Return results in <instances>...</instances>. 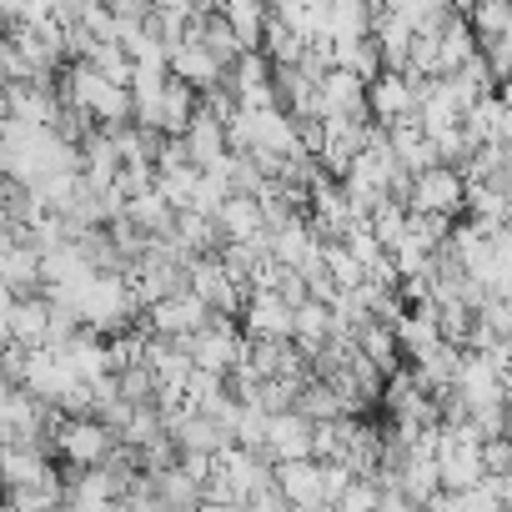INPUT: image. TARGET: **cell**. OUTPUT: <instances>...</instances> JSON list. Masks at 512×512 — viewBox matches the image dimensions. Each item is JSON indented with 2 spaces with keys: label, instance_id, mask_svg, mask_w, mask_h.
I'll return each mask as SVG.
<instances>
[{
  "label": "cell",
  "instance_id": "d4e9b609",
  "mask_svg": "<svg viewBox=\"0 0 512 512\" xmlns=\"http://www.w3.org/2000/svg\"><path fill=\"white\" fill-rule=\"evenodd\" d=\"M0 31H6V11H0Z\"/></svg>",
  "mask_w": 512,
  "mask_h": 512
},
{
  "label": "cell",
  "instance_id": "484cf974",
  "mask_svg": "<svg viewBox=\"0 0 512 512\" xmlns=\"http://www.w3.org/2000/svg\"><path fill=\"white\" fill-rule=\"evenodd\" d=\"M116 6H126V0H111V11H116Z\"/></svg>",
  "mask_w": 512,
  "mask_h": 512
},
{
  "label": "cell",
  "instance_id": "277c9868",
  "mask_svg": "<svg viewBox=\"0 0 512 512\" xmlns=\"http://www.w3.org/2000/svg\"><path fill=\"white\" fill-rule=\"evenodd\" d=\"M186 292L191 297H201L211 312H221V317H236V307H241V282H231V272L221 267V256L216 251H201V256H191L186 262Z\"/></svg>",
  "mask_w": 512,
  "mask_h": 512
},
{
  "label": "cell",
  "instance_id": "52a82bcc",
  "mask_svg": "<svg viewBox=\"0 0 512 512\" xmlns=\"http://www.w3.org/2000/svg\"><path fill=\"white\" fill-rule=\"evenodd\" d=\"M262 457H267V462H287V457H312V417H302L297 407L267 412V437H262Z\"/></svg>",
  "mask_w": 512,
  "mask_h": 512
},
{
  "label": "cell",
  "instance_id": "9c48e42d",
  "mask_svg": "<svg viewBox=\"0 0 512 512\" xmlns=\"http://www.w3.org/2000/svg\"><path fill=\"white\" fill-rule=\"evenodd\" d=\"M216 231L231 236V241H256V236H267V216H262V201H256L251 191H226L211 211Z\"/></svg>",
  "mask_w": 512,
  "mask_h": 512
},
{
  "label": "cell",
  "instance_id": "7c38bea8",
  "mask_svg": "<svg viewBox=\"0 0 512 512\" xmlns=\"http://www.w3.org/2000/svg\"><path fill=\"white\" fill-rule=\"evenodd\" d=\"M181 141H186L191 166H211L221 151H231V146H226V121H221V116H211V111H201V106L191 111V121H186Z\"/></svg>",
  "mask_w": 512,
  "mask_h": 512
},
{
  "label": "cell",
  "instance_id": "cb8c5ba5",
  "mask_svg": "<svg viewBox=\"0 0 512 512\" xmlns=\"http://www.w3.org/2000/svg\"><path fill=\"white\" fill-rule=\"evenodd\" d=\"M11 302H16V292L6 287V277H0V317H6V307H11Z\"/></svg>",
  "mask_w": 512,
  "mask_h": 512
},
{
  "label": "cell",
  "instance_id": "7402d4cb",
  "mask_svg": "<svg viewBox=\"0 0 512 512\" xmlns=\"http://www.w3.org/2000/svg\"><path fill=\"white\" fill-rule=\"evenodd\" d=\"M377 497H382L377 477H362V472H352V482L337 492V507H342V512H372V507H377Z\"/></svg>",
  "mask_w": 512,
  "mask_h": 512
},
{
  "label": "cell",
  "instance_id": "e0dca14e",
  "mask_svg": "<svg viewBox=\"0 0 512 512\" xmlns=\"http://www.w3.org/2000/svg\"><path fill=\"white\" fill-rule=\"evenodd\" d=\"M216 11H221L226 26L236 31V41H241L246 51H256V41H262V26H267V16H272L267 0H221Z\"/></svg>",
  "mask_w": 512,
  "mask_h": 512
},
{
  "label": "cell",
  "instance_id": "8fae6325",
  "mask_svg": "<svg viewBox=\"0 0 512 512\" xmlns=\"http://www.w3.org/2000/svg\"><path fill=\"white\" fill-rule=\"evenodd\" d=\"M272 477H277L287 507H322V462H317V457L272 462Z\"/></svg>",
  "mask_w": 512,
  "mask_h": 512
},
{
  "label": "cell",
  "instance_id": "9a60e30c",
  "mask_svg": "<svg viewBox=\"0 0 512 512\" xmlns=\"http://www.w3.org/2000/svg\"><path fill=\"white\" fill-rule=\"evenodd\" d=\"M121 216H126L131 226H141L146 236H161V231H171V216H176V206H171V201H166L156 186H146V191H131V196H126Z\"/></svg>",
  "mask_w": 512,
  "mask_h": 512
},
{
  "label": "cell",
  "instance_id": "ba28073f",
  "mask_svg": "<svg viewBox=\"0 0 512 512\" xmlns=\"http://www.w3.org/2000/svg\"><path fill=\"white\" fill-rule=\"evenodd\" d=\"M166 71H171L176 81H186L191 91H211V86L221 81V71H226V66H221V61H216L196 36H181V41H171V46H166Z\"/></svg>",
  "mask_w": 512,
  "mask_h": 512
},
{
  "label": "cell",
  "instance_id": "5b68a950",
  "mask_svg": "<svg viewBox=\"0 0 512 512\" xmlns=\"http://www.w3.org/2000/svg\"><path fill=\"white\" fill-rule=\"evenodd\" d=\"M317 116H347V121H367V81L347 66H327L317 81Z\"/></svg>",
  "mask_w": 512,
  "mask_h": 512
},
{
  "label": "cell",
  "instance_id": "3957f363",
  "mask_svg": "<svg viewBox=\"0 0 512 512\" xmlns=\"http://www.w3.org/2000/svg\"><path fill=\"white\" fill-rule=\"evenodd\" d=\"M206 317H211V307L201 297H191L186 287H176V292H166V297H156L136 312V322L156 337H191Z\"/></svg>",
  "mask_w": 512,
  "mask_h": 512
},
{
  "label": "cell",
  "instance_id": "8992f818",
  "mask_svg": "<svg viewBox=\"0 0 512 512\" xmlns=\"http://www.w3.org/2000/svg\"><path fill=\"white\" fill-rule=\"evenodd\" d=\"M412 111H417V86H412V76L397 71V66H382V71L367 81V116H372L377 126H387V121L412 116Z\"/></svg>",
  "mask_w": 512,
  "mask_h": 512
},
{
  "label": "cell",
  "instance_id": "ffe728a7",
  "mask_svg": "<svg viewBox=\"0 0 512 512\" xmlns=\"http://www.w3.org/2000/svg\"><path fill=\"white\" fill-rule=\"evenodd\" d=\"M372 16V0H327V36H367Z\"/></svg>",
  "mask_w": 512,
  "mask_h": 512
},
{
  "label": "cell",
  "instance_id": "7a4b0ae2",
  "mask_svg": "<svg viewBox=\"0 0 512 512\" xmlns=\"http://www.w3.org/2000/svg\"><path fill=\"white\" fill-rule=\"evenodd\" d=\"M402 201L412 211H437V216H457L462 211V171L452 161H432L422 171H412Z\"/></svg>",
  "mask_w": 512,
  "mask_h": 512
},
{
  "label": "cell",
  "instance_id": "6da1fadb",
  "mask_svg": "<svg viewBox=\"0 0 512 512\" xmlns=\"http://www.w3.org/2000/svg\"><path fill=\"white\" fill-rule=\"evenodd\" d=\"M111 447H116V432H111L96 412H86V417H61L56 432H51V457L66 462V467H101Z\"/></svg>",
  "mask_w": 512,
  "mask_h": 512
},
{
  "label": "cell",
  "instance_id": "2e32d148",
  "mask_svg": "<svg viewBox=\"0 0 512 512\" xmlns=\"http://www.w3.org/2000/svg\"><path fill=\"white\" fill-rule=\"evenodd\" d=\"M0 277H6V287L21 297V292H41V251L16 236V246L6 251V262H0Z\"/></svg>",
  "mask_w": 512,
  "mask_h": 512
},
{
  "label": "cell",
  "instance_id": "603a6c76",
  "mask_svg": "<svg viewBox=\"0 0 512 512\" xmlns=\"http://www.w3.org/2000/svg\"><path fill=\"white\" fill-rule=\"evenodd\" d=\"M477 452H482V472H512V442H507V432L482 437Z\"/></svg>",
  "mask_w": 512,
  "mask_h": 512
},
{
  "label": "cell",
  "instance_id": "30bf717a",
  "mask_svg": "<svg viewBox=\"0 0 512 512\" xmlns=\"http://www.w3.org/2000/svg\"><path fill=\"white\" fill-rule=\"evenodd\" d=\"M462 131L472 136V146H477V141H512V116H507L502 86L482 91V96L462 111Z\"/></svg>",
  "mask_w": 512,
  "mask_h": 512
},
{
  "label": "cell",
  "instance_id": "d6986e66",
  "mask_svg": "<svg viewBox=\"0 0 512 512\" xmlns=\"http://www.w3.org/2000/svg\"><path fill=\"white\" fill-rule=\"evenodd\" d=\"M256 51H262L272 66H297L302 61V51H307V41L282 21V16H267V26H262V41H256Z\"/></svg>",
  "mask_w": 512,
  "mask_h": 512
},
{
  "label": "cell",
  "instance_id": "5bb4252c",
  "mask_svg": "<svg viewBox=\"0 0 512 512\" xmlns=\"http://www.w3.org/2000/svg\"><path fill=\"white\" fill-rule=\"evenodd\" d=\"M352 342H357V352L387 377L392 367H402V347H397V337H392V327L387 322H377V317H367V322H357L352 327Z\"/></svg>",
  "mask_w": 512,
  "mask_h": 512
},
{
  "label": "cell",
  "instance_id": "4fadbf2b",
  "mask_svg": "<svg viewBox=\"0 0 512 512\" xmlns=\"http://www.w3.org/2000/svg\"><path fill=\"white\" fill-rule=\"evenodd\" d=\"M6 327H11V337L26 342V347L46 342V327H51V302H46V292H21V297L6 307Z\"/></svg>",
  "mask_w": 512,
  "mask_h": 512
},
{
  "label": "cell",
  "instance_id": "44dd1931",
  "mask_svg": "<svg viewBox=\"0 0 512 512\" xmlns=\"http://www.w3.org/2000/svg\"><path fill=\"white\" fill-rule=\"evenodd\" d=\"M472 36L487 41V36H512V0H472V6L462 11Z\"/></svg>",
  "mask_w": 512,
  "mask_h": 512
},
{
  "label": "cell",
  "instance_id": "ac0fdd59",
  "mask_svg": "<svg viewBox=\"0 0 512 512\" xmlns=\"http://www.w3.org/2000/svg\"><path fill=\"white\" fill-rule=\"evenodd\" d=\"M191 36H196V41H201V46H206V51H211L221 66H231V61L246 51V46L236 41V31L226 26V16H221V11H196V26H191Z\"/></svg>",
  "mask_w": 512,
  "mask_h": 512
}]
</instances>
